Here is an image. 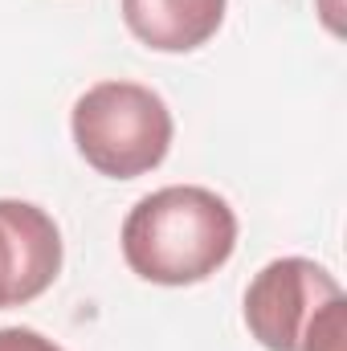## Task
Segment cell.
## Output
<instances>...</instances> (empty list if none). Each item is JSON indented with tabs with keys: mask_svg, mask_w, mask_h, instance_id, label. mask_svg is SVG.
<instances>
[{
	"mask_svg": "<svg viewBox=\"0 0 347 351\" xmlns=\"http://www.w3.org/2000/svg\"><path fill=\"white\" fill-rule=\"evenodd\" d=\"M123 258L156 286H196L237 250L233 208L196 184H172L143 196L123 221Z\"/></svg>",
	"mask_w": 347,
	"mask_h": 351,
	"instance_id": "6da1fadb",
	"label": "cell"
},
{
	"mask_svg": "<svg viewBox=\"0 0 347 351\" xmlns=\"http://www.w3.org/2000/svg\"><path fill=\"white\" fill-rule=\"evenodd\" d=\"M74 143L90 168L110 180H135L164 164L172 147V110L152 86L98 82L70 114Z\"/></svg>",
	"mask_w": 347,
	"mask_h": 351,
	"instance_id": "7a4b0ae2",
	"label": "cell"
},
{
	"mask_svg": "<svg viewBox=\"0 0 347 351\" xmlns=\"http://www.w3.org/2000/svg\"><path fill=\"white\" fill-rule=\"evenodd\" d=\"M339 294L344 286L311 258H278L246 290V327L265 351H302L311 323Z\"/></svg>",
	"mask_w": 347,
	"mask_h": 351,
	"instance_id": "3957f363",
	"label": "cell"
},
{
	"mask_svg": "<svg viewBox=\"0 0 347 351\" xmlns=\"http://www.w3.org/2000/svg\"><path fill=\"white\" fill-rule=\"evenodd\" d=\"M62 274V233L29 200H0V311L41 298Z\"/></svg>",
	"mask_w": 347,
	"mask_h": 351,
	"instance_id": "277c9868",
	"label": "cell"
},
{
	"mask_svg": "<svg viewBox=\"0 0 347 351\" xmlns=\"http://www.w3.org/2000/svg\"><path fill=\"white\" fill-rule=\"evenodd\" d=\"M229 0H123L127 29L156 53H192L217 37Z\"/></svg>",
	"mask_w": 347,
	"mask_h": 351,
	"instance_id": "5b68a950",
	"label": "cell"
},
{
	"mask_svg": "<svg viewBox=\"0 0 347 351\" xmlns=\"http://www.w3.org/2000/svg\"><path fill=\"white\" fill-rule=\"evenodd\" d=\"M347 298H331L323 311H319V319L311 323V331H307V339H302V351H344L347 343Z\"/></svg>",
	"mask_w": 347,
	"mask_h": 351,
	"instance_id": "8992f818",
	"label": "cell"
},
{
	"mask_svg": "<svg viewBox=\"0 0 347 351\" xmlns=\"http://www.w3.org/2000/svg\"><path fill=\"white\" fill-rule=\"evenodd\" d=\"M0 351H62L33 327H0Z\"/></svg>",
	"mask_w": 347,
	"mask_h": 351,
	"instance_id": "52a82bcc",
	"label": "cell"
}]
</instances>
